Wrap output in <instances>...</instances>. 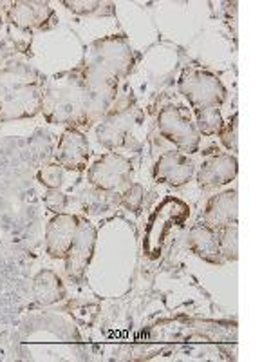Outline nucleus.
<instances>
[{"label":"nucleus","instance_id":"f257e3e1","mask_svg":"<svg viewBox=\"0 0 271 362\" xmlns=\"http://www.w3.org/2000/svg\"><path fill=\"white\" fill-rule=\"evenodd\" d=\"M40 112L51 125L85 129V80L80 66L45 80Z\"/></svg>","mask_w":271,"mask_h":362},{"label":"nucleus","instance_id":"f03ea898","mask_svg":"<svg viewBox=\"0 0 271 362\" xmlns=\"http://www.w3.org/2000/svg\"><path fill=\"white\" fill-rule=\"evenodd\" d=\"M89 80L121 83L136 67V53L124 35H109L89 44L80 62Z\"/></svg>","mask_w":271,"mask_h":362},{"label":"nucleus","instance_id":"7ed1b4c3","mask_svg":"<svg viewBox=\"0 0 271 362\" xmlns=\"http://www.w3.org/2000/svg\"><path fill=\"white\" fill-rule=\"evenodd\" d=\"M143 124V115L136 105L131 95L121 96L114 102L107 116L102 119L96 129L98 144L109 151H118L127 147L138 125Z\"/></svg>","mask_w":271,"mask_h":362},{"label":"nucleus","instance_id":"20e7f679","mask_svg":"<svg viewBox=\"0 0 271 362\" xmlns=\"http://www.w3.org/2000/svg\"><path fill=\"white\" fill-rule=\"evenodd\" d=\"M177 87L193 112L215 107L221 109L228 96V90L217 74L201 67L186 69L179 76Z\"/></svg>","mask_w":271,"mask_h":362},{"label":"nucleus","instance_id":"39448f33","mask_svg":"<svg viewBox=\"0 0 271 362\" xmlns=\"http://www.w3.org/2000/svg\"><path fill=\"white\" fill-rule=\"evenodd\" d=\"M157 129L164 140L170 141L174 147L183 154H193L199 151L201 134L198 125L181 107L167 105L157 115Z\"/></svg>","mask_w":271,"mask_h":362},{"label":"nucleus","instance_id":"423d86ee","mask_svg":"<svg viewBox=\"0 0 271 362\" xmlns=\"http://www.w3.org/2000/svg\"><path fill=\"white\" fill-rule=\"evenodd\" d=\"M132 176H134V165L119 153L103 154L87 170L90 187L119 194L131 185Z\"/></svg>","mask_w":271,"mask_h":362},{"label":"nucleus","instance_id":"0eeeda50","mask_svg":"<svg viewBox=\"0 0 271 362\" xmlns=\"http://www.w3.org/2000/svg\"><path fill=\"white\" fill-rule=\"evenodd\" d=\"M8 22L22 33L49 31L56 25L58 17L49 2L42 0H18L8 8Z\"/></svg>","mask_w":271,"mask_h":362},{"label":"nucleus","instance_id":"6e6552de","mask_svg":"<svg viewBox=\"0 0 271 362\" xmlns=\"http://www.w3.org/2000/svg\"><path fill=\"white\" fill-rule=\"evenodd\" d=\"M96 239H98V232H96L95 225L80 218L76 238H74L73 245L66 255V274L73 283H80L85 276L87 268L92 261V255H95Z\"/></svg>","mask_w":271,"mask_h":362},{"label":"nucleus","instance_id":"1a4fd4ad","mask_svg":"<svg viewBox=\"0 0 271 362\" xmlns=\"http://www.w3.org/2000/svg\"><path fill=\"white\" fill-rule=\"evenodd\" d=\"M54 163H58L64 170L83 173L89 165L90 147L87 136L78 129H66L56 148H54Z\"/></svg>","mask_w":271,"mask_h":362},{"label":"nucleus","instance_id":"9d476101","mask_svg":"<svg viewBox=\"0 0 271 362\" xmlns=\"http://www.w3.org/2000/svg\"><path fill=\"white\" fill-rule=\"evenodd\" d=\"M193 173H195V163L192 158L179 151H167L161 154L152 169L154 181L172 189L186 185L192 180Z\"/></svg>","mask_w":271,"mask_h":362},{"label":"nucleus","instance_id":"9b49d317","mask_svg":"<svg viewBox=\"0 0 271 362\" xmlns=\"http://www.w3.org/2000/svg\"><path fill=\"white\" fill-rule=\"evenodd\" d=\"M80 218L76 214H54L45 226V252L53 259H66L67 252L78 232Z\"/></svg>","mask_w":271,"mask_h":362},{"label":"nucleus","instance_id":"f8f14e48","mask_svg":"<svg viewBox=\"0 0 271 362\" xmlns=\"http://www.w3.org/2000/svg\"><path fill=\"white\" fill-rule=\"evenodd\" d=\"M239 161L235 154H214L205 160L198 170L199 189L210 190L228 185L237 177Z\"/></svg>","mask_w":271,"mask_h":362},{"label":"nucleus","instance_id":"ddd939ff","mask_svg":"<svg viewBox=\"0 0 271 362\" xmlns=\"http://www.w3.org/2000/svg\"><path fill=\"white\" fill-rule=\"evenodd\" d=\"M239 219V194L235 189L224 190L208 199L203 210V223L212 230L219 232L228 225H235Z\"/></svg>","mask_w":271,"mask_h":362},{"label":"nucleus","instance_id":"4468645a","mask_svg":"<svg viewBox=\"0 0 271 362\" xmlns=\"http://www.w3.org/2000/svg\"><path fill=\"white\" fill-rule=\"evenodd\" d=\"M186 245L192 250V254L198 255L199 259H203L205 263L215 264V267L224 263L221 255V248H219L217 232L212 230L205 223H198V225H193L190 228Z\"/></svg>","mask_w":271,"mask_h":362},{"label":"nucleus","instance_id":"2eb2a0df","mask_svg":"<svg viewBox=\"0 0 271 362\" xmlns=\"http://www.w3.org/2000/svg\"><path fill=\"white\" fill-rule=\"evenodd\" d=\"M33 296L44 306L56 305L66 297V286L53 270H40L33 281Z\"/></svg>","mask_w":271,"mask_h":362},{"label":"nucleus","instance_id":"dca6fc26","mask_svg":"<svg viewBox=\"0 0 271 362\" xmlns=\"http://www.w3.org/2000/svg\"><path fill=\"white\" fill-rule=\"evenodd\" d=\"M80 205L85 214L102 216L105 212H111L116 206H119V192H109V190L90 187L89 190L80 196Z\"/></svg>","mask_w":271,"mask_h":362},{"label":"nucleus","instance_id":"f3484780","mask_svg":"<svg viewBox=\"0 0 271 362\" xmlns=\"http://www.w3.org/2000/svg\"><path fill=\"white\" fill-rule=\"evenodd\" d=\"M195 115V125L201 136H219L222 125H224V118H222L221 109H205V111L193 112Z\"/></svg>","mask_w":271,"mask_h":362},{"label":"nucleus","instance_id":"a211bd4d","mask_svg":"<svg viewBox=\"0 0 271 362\" xmlns=\"http://www.w3.org/2000/svg\"><path fill=\"white\" fill-rule=\"evenodd\" d=\"M219 248H221L222 259L228 263H235L239 259V228L235 225H228L217 232Z\"/></svg>","mask_w":271,"mask_h":362},{"label":"nucleus","instance_id":"6ab92c4d","mask_svg":"<svg viewBox=\"0 0 271 362\" xmlns=\"http://www.w3.org/2000/svg\"><path fill=\"white\" fill-rule=\"evenodd\" d=\"M62 4L76 15H112L114 13V4L100 2V0H64Z\"/></svg>","mask_w":271,"mask_h":362},{"label":"nucleus","instance_id":"aec40b11","mask_svg":"<svg viewBox=\"0 0 271 362\" xmlns=\"http://www.w3.org/2000/svg\"><path fill=\"white\" fill-rule=\"evenodd\" d=\"M37 180L45 189H60L64 183V169L58 163H45L37 173Z\"/></svg>","mask_w":271,"mask_h":362},{"label":"nucleus","instance_id":"412c9836","mask_svg":"<svg viewBox=\"0 0 271 362\" xmlns=\"http://www.w3.org/2000/svg\"><path fill=\"white\" fill-rule=\"evenodd\" d=\"M219 138L231 154L239 153V112H234V116L224 122L221 132H219Z\"/></svg>","mask_w":271,"mask_h":362},{"label":"nucleus","instance_id":"4be33fe9","mask_svg":"<svg viewBox=\"0 0 271 362\" xmlns=\"http://www.w3.org/2000/svg\"><path fill=\"white\" fill-rule=\"evenodd\" d=\"M143 185H140V183H131L124 192L119 194V203H121V206H125L127 210L138 214L141 210V206H143Z\"/></svg>","mask_w":271,"mask_h":362},{"label":"nucleus","instance_id":"5701e85b","mask_svg":"<svg viewBox=\"0 0 271 362\" xmlns=\"http://www.w3.org/2000/svg\"><path fill=\"white\" fill-rule=\"evenodd\" d=\"M44 205L47 210H51L53 214H64L69 205V198L67 194L62 192L60 189H47L44 194Z\"/></svg>","mask_w":271,"mask_h":362},{"label":"nucleus","instance_id":"b1692460","mask_svg":"<svg viewBox=\"0 0 271 362\" xmlns=\"http://www.w3.org/2000/svg\"><path fill=\"white\" fill-rule=\"evenodd\" d=\"M2 24H4V21H2V13H0V29H2Z\"/></svg>","mask_w":271,"mask_h":362}]
</instances>
